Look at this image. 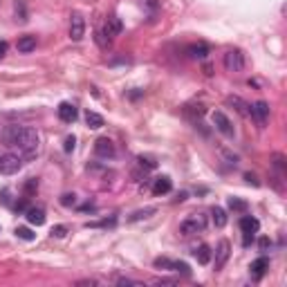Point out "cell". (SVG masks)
<instances>
[{
    "instance_id": "6",
    "label": "cell",
    "mask_w": 287,
    "mask_h": 287,
    "mask_svg": "<svg viewBox=\"0 0 287 287\" xmlns=\"http://www.w3.org/2000/svg\"><path fill=\"white\" fill-rule=\"evenodd\" d=\"M211 119H213V126L218 128L222 135H227V137H231L234 135V126H231V122H229V117L224 115L222 110H215L213 115H211Z\"/></svg>"
},
{
    "instance_id": "11",
    "label": "cell",
    "mask_w": 287,
    "mask_h": 287,
    "mask_svg": "<svg viewBox=\"0 0 287 287\" xmlns=\"http://www.w3.org/2000/svg\"><path fill=\"white\" fill-rule=\"evenodd\" d=\"M122 32H123V23L119 18H115V16H112V18H108L106 25H103V36H106L108 41H112L115 36L122 34Z\"/></svg>"
},
{
    "instance_id": "34",
    "label": "cell",
    "mask_w": 287,
    "mask_h": 287,
    "mask_svg": "<svg viewBox=\"0 0 287 287\" xmlns=\"http://www.w3.org/2000/svg\"><path fill=\"white\" fill-rule=\"evenodd\" d=\"M269 247H272V243H269V238H263V240H260V249H263V251H267Z\"/></svg>"
},
{
    "instance_id": "5",
    "label": "cell",
    "mask_w": 287,
    "mask_h": 287,
    "mask_svg": "<svg viewBox=\"0 0 287 287\" xmlns=\"http://www.w3.org/2000/svg\"><path fill=\"white\" fill-rule=\"evenodd\" d=\"M85 36V20L81 14H72L70 18V39L72 41H81Z\"/></svg>"
},
{
    "instance_id": "13",
    "label": "cell",
    "mask_w": 287,
    "mask_h": 287,
    "mask_svg": "<svg viewBox=\"0 0 287 287\" xmlns=\"http://www.w3.org/2000/svg\"><path fill=\"white\" fill-rule=\"evenodd\" d=\"M170 189H173L170 177L162 175V177H157V180H153V195H166V193H170Z\"/></svg>"
},
{
    "instance_id": "12",
    "label": "cell",
    "mask_w": 287,
    "mask_h": 287,
    "mask_svg": "<svg viewBox=\"0 0 287 287\" xmlns=\"http://www.w3.org/2000/svg\"><path fill=\"white\" fill-rule=\"evenodd\" d=\"M258 229H260V222H258L253 215H243V218H240V231H243L245 236L258 234Z\"/></svg>"
},
{
    "instance_id": "32",
    "label": "cell",
    "mask_w": 287,
    "mask_h": 287,
    "mask_svg": "<svg viewBox=\"0 0 287 287\" xmlns=\"http://www.w3.org/2000/svg\"><path fill=\"white\" fill-rule=\"evenodd\" d=\"M117 285H141V283L130 281V278H119V281H117Z\"/></svg>"
},
{
    "instance_id": "28",
    "label": "cell",
    "mask_w": 287,
    "mask_h": 287,
    "mask_svg": "<svg viewBox=\"0 0 287 287\" xmlns=\"http://www.w3.org/2000/svg\"><path fill=\"white\" fill-rule=\"evenodd\" d=\"M74 202H77V195L74 193H65L63 198H61V205L63 206H70V205H74Z\"/></svg>"
},
{
    "instance_id": "18",
    "label": "cell",
    "mask_w": 287,
    "mask_h": 287,
    "mask_svg": "<svg viewBox=\"0 0 287 287\" xmlns=\"http://www.w3.org/2000/svg\"><path fill=\"white\" fill-rule=\"evenodd\" d=\"M211 256H213V251H211L209 245H200V247L195 249V258H198L200 265H209L211 263Z\"/></svg>"
},
{
    "instance_id": "24",
    "label": "cell",
    "mask_w": 287,
    "mask_h": 287,
    "mask_svg": "<svg viewBox=\"0 0 287 287\" xmlns=\"http://www.w3.org/2000/svg\"><path fill=\"white\" fill-rule=\"evenodd\" d=\"M170 269H173V272L184 274V276H189V274H191V267L186 263H182V260H173V263H170Z\"/></svg>"
},
{
    "instance_id": "27",
    "label": "cell",
    "mask_w": 287,
    "mask_h": 287,
    "mask_svg": "<svg viewBox=\"0 0 287 287\" xmlns=\"http://www.w3.org/2000/svg\"><path fill=\"white\" fill-rule=\"evenodd\" d=\"M20 11V23H25L27 20V14H25V2L23 0H16V14Z\"/></svg>"
},
{
    "instance_id": "10",
    "label": "cell",
    "mask_w": 287,
    "mask_h": 287,
    "mask_svg": "<svg viewBox=\"0 0 287 287\" xmlns=\"http://www.w3.org/2000/svg\"><path fill=\"white\" fill-rule=\"evenodd\" d=\"M94 153H97L99 157H103V160H108V157L115 155V144H112L108 137H99V139L94 141Z\"/></svg>"
},
{
    "instance_id": "36",
    "label": "cell",
    "mask_w": 287,
    "mask_h": 287,
    "mask_svg": "<svg viewBox=\"0 0 287 287\" xmlns=\"http://www.w3.org/2000/svg\"><path fill=\"white\" fill-rule=\"evenodd\" d=\"M79 285H97V281H79Z\"/></svg>"
},
{
    "instance_id": "14",
    "label": "cell",
    "mask_w": 287,
    "mask_h": 287,
    "mask_svg": "<svg viewBox=\"0 0 287 287\" xmlns=\"http://www.w3.org/2000/svg\"><path fill=\"white\" fill-rule=\"evenodd\" d=\"M16 49H18L20 54H30V52H34V49H36V36H32V34L20 36L18 43H16Z\"/></svg>"
},
{
    "instance_id": "7",
    "label": "cell",
    "mask_w": 287,
    "mask_h": 287,
    "mask_svg": "<svg viewBox=\"0 0 287 287\" xmlns=\"http://www.w3.org/2000/svg\"><path fill=\"white\" fill-rule=\"evenodd\" d=\"M251 117L256 119L258 126H265L269 122V103L267 101H256L251 106Z\"/></svg>"
},
{
    "instance_id": "35",
    "label": "cell",
    "mask_w": 287,
    "mask_h": 287,
    "mask_svg": "<svg viewBox=\"0 0 287 287\" xmlns=\"http://www.w3.org/2000/svg\"><path fill=\"white\" fill-rule=\"evenodd\" d=\"M7 54V41H0V59Z\"/></svg>"
},
{
    "instance_id": "4",
    "label": "cell",
    "mask_w": 287,
    "mask_h": 287,
    "mask_svg": "<svg viewBox=\"0 0 287 287\" xmlns=\"http://www.w3.org/2000/svg\"><path fill=\"white\" fill-rule=\"evenodd\" d=\"M23 168V157L16 155V153H5L0 155V173L2 175H14Z\"/></svg>"
},
{
    "instance_id": "19",
    "label": "cell",
    "mask_w": 287,
    "mask_h": 287,
    "mask_svg": "<svg viewBox=\"0 0 287 287\" xmlns=\"http://www.w3.org/2000/svg\"><path fill=\"white\" fill-rule=\"evenodd\" d=\"M211 220H213V224L218 229H222L224 224H227V211H224L222 206H213V209H211Z\"/></svg>"
},
{
    "instance_id": "1",
    "label": "cell",
    "mask_w": 287,
    "mask_h": 287,
    "mask_svg": "<svg viewBox=\"0 0 287 287\" xmlns=\"http://www.w3.org/2000/svg\"><path fill=\"white\" fill-rule=\"evenodd\" d=\"M5 144L23 151L25 155H34L39 148V132L27 126H9L5 130Z\"/></svg>"
},
{
    "instance_id": "2",
    "label": "cell",
    "mask_w": 287,
    "mask_h": 287,
    "mask_svg": "<svg viewBox=\"0 0 287 287\" xmlns=\"http://www.w3.org/2000/svg\"><path fill=\"white\" fill-rule=\"evenodd\" d=\"M222 65L227 72H243L245 70V54L240 49H227L222 56Z\"/></svg>"
},
{
    "instance_id": "26",
    "label": "cell",
    "mask_w": 287,
    "mask_h": 287,
    "mask_svg": "<svg viewBox=\"0 0 287 287\" xmlns=\"http://www.w3.org/2000/svg\"><path fill=\"white\" fill-rule=\"evenodd\" d=\"M170 263H173V260H168V258H155L157 269H170Z\"/></svg>"
},
{
    "instance_id": "29",
    "label": "cell",
    "mask_w": 287,
    "mask_h": 287,
    "mask_svg": "<svg viewBox=\"0 0 287 287\" xmlns=\"http://www.w3.org/2000/svg\"><path fill=\"white\" fill-rule=\"evenodd\" d=\"M65 231H68V229H65L63 224H59V227H54V229H52V238H63V236H65Z\"/></svg>"
},
{
    "instance_id": "23",
    "label": "cell",
    "mask_w": 287,
    "mask_h": 287,
    "mask_svg": "<svg viewBox=\"0 0 287 287\" xmlns=\"http://www.w3.org/2000/svg\"><path fill=\"white\" fill-rule=\"evenodd\" d=\"M229 209L238 211V213H245V211H247V202L240 198H229Z\"/></svg>"
},
{
    "instance_id": "9",
    "label": "cell",
    "mask_w": 287,
    "mask_h": 287,
    "mask_svg": "<svg viewBox=\"0 0 287 287\" xmlns=\"http://www.w3.org/2000/svg\"><path fill=\"white\" fill-rule=\"evenodd\" d=\"M229 256H231V245H229V240H220L218 249H215V272H220L227 265Z\"/></svg>"
},
{
    "instance_id": "3",
    "label": "cell",
    "mask_w": 287,
    "mask_h": 287,
    "mask_svg": "<svg viewBox=\"0 0 287 287\" xmlns=\"http://www.w3.org/2000/svg\"><path fill=\"white\" fill-rule=\"evenodd\" d=\"M206 227V218L205 215H191V218L182 220L180 222V234L182 236H193V234H202Z\"/></svg>"
},
{
    "instance_id": "33",
    "label": "cell",
    "mask_w": 287,
    "mask_h": 287,
    "mask_svg": "<svg viewBox=\"0 0 287 287\" xmlns=\"http://www.w3.org/2000/svg\"><path fill=\"white\" fill-rule=\"evenodd\" d=\"M245 180H247V182H249V184L258 186V180H256V175H251V173H247V175H245Z\"/></svg>"
},
{
    "instance_id": "22",
    "label": "cell",
    "mask_w": 287,
    "mask_h": 287,
    "mask_svg": "<svg viewBox=\"0 0 287 287\" xmlns=\"http://www.w3.org/2000/svg\"><path fill=\"white\" fill-rule=\"evenodd\" d=\"M155 211H157L155 206H146V209H141V211H135V213L128 218V222H139V220H146V218H151Z\"/></svg>"
},
{
    "instance_id": "25",
    "label": "cell",
    "mask_w": 287,
    "mask_h": 287,
    "mask_svg": "<svg viewBox=\"0 0 287 287\" xmlns=\"http://www.w3.org/2000/svg\"><path fill=\"white\" fill-rule=\"evenodd\" d=\"M16 236H18V238H23V240H34L36 238V236L32 234L27 227H18V229H16Z\"/></svg>"
},
{
    "instance_id": "20",
    "label": "cell",
    "mask_w": 287,
    "mask_h": 287,
    "mask_svg": "<svg viewBox=\"0 0 287 287\" xmlns=\"http://www.w3.org/2000/svg\"><path fill=\"white\" fill-rule=\"evenodd\" d=\"M186 54H189L191 59H206V54H209V47H206L205 43H200V45H191V47L186 49Z\"/></svg>"
},
{
    "instance_id": "16",
    "label": "cell",
    "mask_w": 287,
    "mask_h": 287,
    "mask_svg": "<svg viewBox=\"0 0 287 287\" xmlns=\"http://www.w3.org/2000/svg\"><path fill=\"white\" fill-rule=\"evenodd\" d=\"M25 218H27V222H30V224H36V227H41V224H45V211L43 209H36V206H32V209L25 211Z\"/></svg>"
},
{
    "instance_id": "15",
    "label": "cell",
    "mask_w": 287,
    "mask_h": 287,
    "mask_svg": "<svg viewBox=\"0 0 287 287\" xmlns=\"http://www.w3.org/2000/svg\"><path fill=\"white\" fill-rule=\"evenodd\" d=\"M249 269H251V276H253V278H260V276H263V274L269 269V258H265V256L256 258Z\"/></svg>"
},
{
    "instance_id": "31",
    "label": "cell",
    "mask_w": 287,
    "mask_h": 287,
    "mask_svg": "<svg viewBox=\"0 0 287 287\" xmlns=\"http://www.w3.org/2000/svg\"><path fill=\"white\" fill-rule=\"evenodd\" d=\"M139 164H141V166L146 164V166H148V168H155V166H157V164H155V162H153V160H151V157H144V155H141V157H139Z\"/></svg>"
},
{
    "instance_id": "30",
    "label": "cell",
    "mask_w": 287,
    "mask_h": 287,
    "mask_svg": "<svg viewBox=\"0 0 287 287\" xmlns=\"http://www.w3.org/2000/svg\"><path fill=\"white\" fill-rule=\"evenodd\" d=\"M74 144H77V137H74V135H70V137H65V151H72V148H74Z\"/></svg>"
},
{
    "instance_id": "8",
    "label": "cell",
    "mask_w": 287,
    "mask_h": 287,
    "mask_svg": "<svg viewBox=\"0 0 287 287\" xmlns=\"http://www.w3.org/2000/svg\"><path fill=\"white\" fill-rule=\"evenodd\" d=\"M59 119L63 123H74L77 122V117H79V110H77V106L74 103H70V101H63V103H59Z\"/></svg>"
},
{
    "instance_id": "17",
    "label": "cell",
    "mask_w": 287,
    "mask_h": 287,
    "mask_svg": "<svg viewBox=\"0 0 287 287\" xmlns=\"http://www.w3.org/2000/svg\"><path fill=\"white\" fill-rule=\"evenodd\" d=\"M227 103H229V106H236V110H238L243 117H251V106H247L240 97H229Z\"/></svg>"
},
{
    "instance_id": "21",
    "label": "cell",
    "mask_w": 287,
    "mask_h": 287,
    "mask_svg": "<svg viewBox=\"0 0 287 287\" xmlns=\"http://www.w3.org/2000/svg\"><path fill=\"white\" fill-rule=\"evenodd\" d=\"M85 123H88L92 130H97V128H101L103 126V117L99 115V112H92V110H88L85 112Z\"/></svg>"
}]
</instances>
